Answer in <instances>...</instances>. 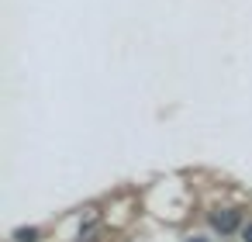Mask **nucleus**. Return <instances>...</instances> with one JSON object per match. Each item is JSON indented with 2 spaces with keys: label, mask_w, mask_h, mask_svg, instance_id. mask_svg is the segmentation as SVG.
Wrapping results in <instances>:
<instances>
[{
  "label": "nucleus",
  "mask_w": 252,
  "mask_h": 242,
  "mask_svg": "<svg viewBox=\"0 0 252 242\" xmlns=\"http://www.w3.org/2000/svg\"><path fill=\"white\" fill-rule=\"evenodd\" d=\"M235 221H238L235 214H214V228H221V232H231Z\"/></svg>",
  "instance_id": "obj_1"
},
{
  "label": "nucleus",
  "mask_w": 252,
  "mask_h": 242,
  "mask_svg": "<svg viewBox=\"0 0 252 242\" xmlns=\"http://www.w3.org/2000/svg\"><path fill=\"white\" fill-rule=\"evenodd\" d=\"M245 242H252V228H245Z\"/></svg>",
  "instance_id": "obj_2"
}]
</instances>
